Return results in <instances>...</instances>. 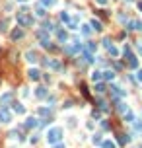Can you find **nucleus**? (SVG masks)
I'll return each mask as SVG.
<instances>
[{"instance_id": "obj_8", "label": "nucleus", "mask_w": 142, "mask_h": 148, "mask_svg": "<svg viewBox=\"0 0 142 148\" xmlns=\"http://www.w3.org/2000/svg\"><path fill=\"white\" fill-rule=\"evenodd\" d=\"M129 27L131 29H136V31H142V21H129Z\"/></svg>"}, {"instance_id": "obj_2", "label": "nucleus", "mask_w": 142, "mask_h": 148, "mask_svg": "<svg viewBox=\"0 0 142 148\" xmlns=\"http://www.w3.org/2000/svg\"><path fill=\"white\" fill-rule=\"evenodd\" d=\"M18 23L23 25V27H27V25H31V23H33V16H29L27 10H20V12H18Z\"/></svg>"}, {"instance_id": "obj_24", "label": "nucleus", "mask_w": 142, "mask_h": 148, "mask_svg": "<svg viewBox=\"0 0 142 148\" xmlns=\"http://www.w3.org/2000/svg\"><path fill=\"white\" fill-rule=\"evenodd\" d=\"M14 111L22 115V113H23V111H25V109H23V105H20V103H16V105H14Z\"/></svg>"}, {"instance_id": "obj_20", "label": "nucleus", "mask_w": 142, "mask_h": 148, "mask_svg": "<svg viewBox=\"0 0 142 148\" xmlns=\"http://www.w3.org/2000/svg\"><path fill=\"white\" fill-rule=\"evenodd\" d=\"M47 66H51V68H60L58 61H47Z\"/></svg>"}, {"instance_id": "obj_41", "label": "nucleus", "mask_w": 142, "mask_h": 148, "mask_svg": "<svg viewBox=\"0 0 142 148\" xmlns=\"http://www.w3.org/2000/svg\"><path fill=\"white\" fill-rule=\"evenodd\" d=\"M20 2H25V0H20Z\"/></svg>"}, {"instance_id": "obj_36", "label": "nucleus", "mask_w": 142, "mask_h": 148, "mask_svg": "<svg viewBox=\"0 0 142 148\" xmlns=\"http://www.w3.org/2000/svg\"><path fill=\"white\" fill-rule=\"evenodd\" d=\"M134 127H136L138 131H140V129H142V123H134Z\"/></svg>"}, {"instance_id": "obj_15", "label": "nucleus", "mask_w": 142, "mask_h": 148, "mask_svg": "<svg viewBox=\"0 0 142 148\" xmlns=\"http://www.w3.org/2000/svg\"><path fill=\"white\" fill-rule=\"evenodd\" d=\"M10 99H12V94L8 92V94H4V95H2V99H0V101H2V105H6V103H8Z\"/></svg>"}, {"instance_id": "obj_14", "label": "nucleus", "mask_w": 142, "mask_h": 148, "mask_svg": "<svg viewBox=\"0 0 142 148\" xmlns=\"http://www.w3.org/2000/svg\"><path fill=\"white\" fill-rule=\"evenodd\" d=\"M103 78H105V80H113V78H115V72H113V70H105V72H103Z\"/></svg>"}, {"instance_id": "obj_22", "label": "nucleus", "mask_w": 142, "mask_h": 148, "mask_svg": "<svg viewBox=\"0 0 142 148\" xmlns=\"http://www.w3.org/2000/svg\"><path fill=\"white\" fill-rule=\"evenodd\" d=\"M125 121H129V123H134V115H132L131 111H127V113H125Z\"/></svg>"}, {"instance_id": "obj_38", "label": "nucleus", "mask_w": 142, "mask_h": 148, "mask_svg": "<svg viewBox=\"0 0 142 148\" xmlns=\"http://www.w3.org/2000/svg\"><path fill=\"white\" fill-rule=\"evenodd\" d=\"M55 148H64V144H56V146Z\"/></svg>"}, {"instance_id": "obj_30", "label": "nucleus", "mask_w": 142, "mask_h": 148, "mask_svg": "<svg viewBox=\"0 0 142 148\" xmlns=\"http://www.w3.org/2000/svg\"><path fill=\"white\" fill-rule=\"evenodd\" d=\"M109 53L113 55V57H117V55H119V51H117V49H115V47L111 45V47H109Z\"/></svg>"}, {"instance_id": "obj_23", "label": "nucleus", "mask_w": 142, "mask_h": 148, "mask_svg": "<svg viewBox=\"0 0 142 148\" xmlns=\"http://www.w3.org/2000/svg\"><path fill=\"white\" fill-rule=\"evenodd\" d=\"M35 14H37L39 18H43V16H45V14H47V12H45V8H43V6H39V8L35 10Z\"/></svg>"}, {"instance_id": "obj_32", "label": "nucleus", "mask_w": 142, "mask_h": 148, "mask_svg": "<svg viewBox=\"0 0 142 148\" xmlns=\"http://www.w3.org/2000/svg\"><path fill=\"white\" fill-rule=\"evenodd\" d=\"M94 144H101V135H96V137H94Z\"/></svg>"}, {"instance_id": "obj_13", "label": "nucleus", "mask_w": 142, "mask_h": 148, "mask_svg": "<svg viewBox=\"0 0 142 148\" xmlns=\"http://www.w3.org/2000/svg\"><path fill=\"white\" fill-rule=\"evenodd\" d=\"M101 78H103V72H99V70H96V72L92 74V80H94V82H99Z\"/></svg>"}, {"instance_id": "obj_11", "label": "nucleus", "mask_w": 142, "mask_h": 148, "mask_svg": "<svg viewBox=\"0 0 142 148\" xmlns=\"http://www.w3.org/2000/svg\"><path fill=\"white\" fill-rule=\"evenodd\" d=\"M37 125H39V121H37V119H33V117H29V119H27V123H25V127H37Z\"/></svg>"}, {"instance_id": "obj_17", "label": "nucleus", "mask_w": 142, "mask_h": 148, "mask_svg": "<svg viewBox=\"0 0 142 148\" xmlns=\"http://www.w3.org/2000/svg\"><path fill=\"white\" fill-rule=\"evenodd\" d=\"M90 33H92V25H82V35H90Z\"/></svg>"}, {"instance_id": "obj_5", "label": "nucleus", "mask_w": 142, "mask_h": 148, "mask_svg": "<svg viewBox=\"0 0 142 148\" xmlns=\"http://www.w3.org/2000/svg\"><path fill=\"white\" fill-rule=\"evenodd\" d=\"M78 51H82V45H80V41H74V45L64 47V53H68V55H74V53H78Z\"/></svg>"}, {"instance_id": "obj_35", "label": "nucleus", "mask_w": 142, "mask_h": 148, "mask_svg": "<svg viewBox=\"0 0 142 148\" xmlns=\"http://www.w3.org/2000/svg\"><path fill=\"white\" fill-rule=\"evenodd\" d=\"M136 78H138V80L142 82V70H138V74H136Z\"/></svg>"}, {"instance_id": "obj_34", "label": "nucleus", "mask_w": 142, "mask_h": 148, "mask_svg": "<svg viewBox=\"0 0 142 148\" xmlns=\"http://www.w3.org/2000/svg\"><path fill=\"white\" fill-rule=\"evenodd\" d=\"M103 45H105V47L109 49V47H111V41H109V39H103Z\"/></svg>"}, {"instance_id": "obj_10", "label": "nucleus", "mask_w": 142, "mask_h": 148, "mask_svg": "<svg viewBox=\"0 0 142 148\" xmlns=\"http://www.w3.org/2000/svg\"><path fill=\"white\" fill-rule=\"evenodd\" d=\"M56 37H58V41H62V43H66V39H68L66 31H62V29H58V31H56Z\"/></svg>"}, {"instance_id": "obj_7", "label": "nucleus", "mask_w": 142, "mask_h": 148, "mask_svg": "<svg viewBox=\"0 0 142 148\" xmlns=\"http://www.w3.org/2000/svg\"><path fill=\"white\" fill-rule=\"evenodd\" d=\"M27 76H29L31 80H39V78H41V72H39V70H35V68H29Z\"/></svg>"}, {"instance_id": "obj_25", "label": "nucleus", "mask_w": 142, "mask_h": 148, "mask_svg": "<svg viewBox=\"0 0 142 148\" xmlns=\"http://www.w3.org/2000/svg\"><path fill=\"white\" fill-rule=\"evenodd\" d=\"M55 2H56V0H41L43 6H55Z\"/></svg>"}, {"instance_id": "obj_27", "label": "nucleus", "mask_w": 142, "mask_h": 148, "mask_svg": "<svg viewBox=\"0 0 142 148\" xmlns=\"http://www.w3.org/2000/svg\"><path fill=\"white\" fill-rule=\"evenodd\" d=\"M103 148H115V142H111V140H105V142H103Z\"/></svg>"}, {"instance_id": "obj_19", "label": "nucleus", "mask_w": 142, "mask_h": 148, "mask_svg": "<svg viewBox=\"0 0 142 148\" xmlns=\"http://www.w3.org/2000/svg\"><path fill=\"white\" fill-rule=\"evenodd\" d=\"M60 20L64 21V23H70V16H68L66 12H60Z\"/></svg>"}, {"instance_id": "obj_40", "label": "nucleus", "mask_w": 142, "mask_h": 148, "mask_svg": "<svg viewBox=\"0 0 142 148\" xmlns=\"http://www.w3.org/2000/svg\"><path fill=\"white\" fill-rule=\"evenodd\" d=\"M138 51H140V55H142V47H138Z\"/></svg>"}, {"instance_id": "obj_21", "label": "nucleus", "mask_w": 142, "mask_h": 148, "mask_svg": "<svg viewBox=\"0 0 142 148\" xmlns=\"http://www.w3.org/2000/svg\"><path fill=\"white\" fill-rule=\"evenodd\" d=\"M35 94H37V97H45V95H47V90H45V88H37Z\"/></svg>"}, {"instance_id": "obj_37", "label": "nucleus", "mask_w": 142, "mask_h": 148, "mask_svg": "<svg viewBox=\"0 0 142 148\" xmlns=\"http://www.w3.org/2000/svg\"><path fill=\"white\" fill-rule=\"evenodd\" d=\"M99 4H107V0H98Z\"/></svg>"}, {"instance_id": "obj_12", "label": "nucleus", "mask_w": 142, "mask_h": 148, "mask_svg": "<svg viewBox=\"0 0 142 148\" xmlns=\"http://www.w3.org/2000/svg\"><path fill=\"white\" fill-rule=\"evenodd\" d=\"M22 37H23L22 29H14V31H12V39H22Z\"/></svg>"}, {"instance_id": "obj_18", "label": "nucleus", "mask_w": 142, "mask_h": 148, "mask_svg": "<svg viewBox=\"0 0 142 148\" xmlns=\"http://www.w3.org/2000/svg\"><path fill=\"white\" fill-rule=\"evenodd\" d=\"M92 29H96V31H99V29H101V23H99L98 20H92Z\"/></svg>"}, {"instance_id": "obj_39", "label": "nucleus", "mask_w": 142, "mask_h": 148, "mask_svg": "<svg viewBox=\"0 0 142 148\" xmlns=\"http://www.w3.org/2000/svg\"><path fill=\"white\" fill-rule=\"evenodd\" d=\"M138 8H140V10H142V2H140V4H138Z\"/></svg>"}, {"instance_id": "obj_6", "label": "nucleus", "mask_w": 142, "mask_h": 148, "mask_svg": "<svg viewBox=\"0 0 142 148\" xmlns=\"http://www.w3.org/2000/svg\"><path fill=\"white\" fill-rule=\"evenodd\" d=\"M0 121H2V123H10L12 121V115H10V111H8L6 107L0 109Z\"/></svg>"}, {"instance_id": "obj_26", "label": "nucleus", "mask_w": 142, "mask_h": 148, "mask_svg": "<svg viewBox=\"0 0 142 148\" xmlns=\"http://www.w3.org/2000/svg\"><path fill=\"white\" fill-rule=\"evenodd\" d=\"M96 49H98V45H96V43H88V51H90V53H94Z\"/></svg>"}, {"instance_id": "obj_3", "label": "nucleus", "mask_w": 142, "mask_h": 148, "mask_svg": "<svg viewBox=\"0 0 142 148\" xmlns=\"http://www.w3.org/2000/svg\"><path fill=\"white\" fill-rule=\"evenodd\" d=\"M37 39H39V43H41V47H53L51 45V39H49V31H45V29H41V31H37Z\"/></svg>"}, {"instance_id": "obj_16", "label": "nucleus", "mask_w": 142, "mask_h": 148, "mask_svg": "<svg viewBox=\"0 0 142 148\" xmlns=\"http://www.w3.org/2000/svg\"><path fill=\"white\" fill-rule=\"evenodd\" d=\"M43 29H45V31H53V29H55V25H53L51 21H45V23H43Z\"/></svg>"}, {"instance_id": "obj_9", "label": "nucleus", "mask_w": 142, "mask_h": 148, "mask_svg": "<svg viewBox=\"0 0 142 148\" xmlns=\"http://www.w3.org/2000/svg\"><path fill=\"white\" fill-rule=\"evenodd\" d=\"M25 59H27L29 63H37V53H33V51H27V53H25Z\"/></svg>"}, {"instance_id": "obj_1", "label": "nucleus", "mask_w": 142, "mask_h": 148, "mask_svg": "<svg viewBox=\"0 0 142 148\" xmlns=\"http://www.w3.org/2000/svg\"><path fill=\"white\" fill-rule=\"evenodd\" d=\"M60 137H62V129L60 127H53L47 131V142L49 144H56L60 140Z\"/></svg>"}, {"instance_id": "obj_33", "label": "nucleus", "mask_w": 142, "mask_h": 148, "mask_svg": "<svg viewBox=\"0 0 142 148\" xmlns=\"http://www.w3.org/2000/svg\"><path fill=\"white\" fill-rule=\"evenodd\" d=\"M0 31H6V21H0Z\"/></svg>"}, {"instance_id": "obj_4", "label": "nucleus", "mask_w": 142, "mask_h": 148, "mask_svg": "<svg viewBox=\"0 0 142 148\" xmlns=\"http://www.w3.org/2000/svg\"><path fill=\"white\" fill-rule=\"evenodd\" d=\"M125 55H127V59H129V66H131V68H136V66H138V59L131 53V47H125Z\"/></svg>"}, {"instance_id": "obj_28", "label": "nucleus", "mask_w": 142, "mask_h": 148, "mask_svg": "<svg viewBox=\"0 0 142 148\" xmlns=\"http://www.w3.org/2000/svg\"><path fill=\"white\" fill-rule=\"evenodd\" d=\"M129 140H131V138H129V137H125V135H121V138H119V142H121V144H127Z\"/></svg>"}, {"instance_id": "obj_31", "label": "nucleus", "mask_w": 142, "mask_h": 148, "mask_svg": "<svg viewBox=\"0 0 142 148\" xmlns=\"http://www.w3.org/2000/svg\"><path fill=\"white\" fill-rule=\"evenodd\" d=\"M119 111H123V113H127V111H129V107L125 105V103H119Z\"/></svg>"}, {"instance_id": "obj_29", "label": "nucleus", "mask_w": 142, "mask_h": 148, "mask_svg": "<svg viewBox=\"0 0 142 148\" xmlns=\"http://www.w3.org/2000/svg\"><path fill=\"white\" fill-rule=\"evenodd\" d=\"M96 92L103 94V92H105V86H103V84H98V86H96Z\"/></svg>"}]
</instances>
